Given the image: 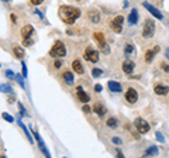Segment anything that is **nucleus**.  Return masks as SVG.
<instances>
[{
  "label": "nucleus",
  "mask_w": 169,
  "mask_h": 158,
  "mask_svg": "<svg viewBox=\"0 0 169 158\" xmlns=\"http://www.w3.org/2000/svg\"><path fill=\"white\" fill-rule=\"evenodd\" d=\"M59 17L61 20L65 23V24L70 25L76 21V20L80 17V8L78 7H73V6H69V4H64L59 7V11H58Z\"/></svg>",
  "instance_id": "nucleus-1"
},
{
  "label": "nucleus",
  "mask_w": 169,
  "mask_h": 158,
  "mask_svg": "<svg viewBox=\"0 0 169 158\" xmlns=\"http://www.w3.org/2000/svg\"><path fill=\"white\" fill-rule=\"evenodd\" d=\"M65 55H66V47H65L64 41L56 40L49 50V56H52V58H64Z\"/></svg>",
  "instance_id": "nucleus-2"
},
{
  "label": "nucleus",
  "mask_w": 169,
  "mask_h": 158,
  "mask_svg": "<svg viewBox=\"0 0 169 158\" xmlns=\"http://www.w3.org/2000/svg\"><path fill=\"white\" fill-rule=\"evenodd\" d=\"M93 40L97 42L101 52H104V54L110 52V48H109V45L106 44V38H104V34L101 33V31H95V33H93Z\"/></svg>",
  "instance_id": "nucleus-3"
},
{
  "label": "nucleus",
  "mask_w": 169,
  "mask_h": 158,
  "mask_svg": "<svg viewBox=\"0 0 169 158\" xmlns=\"http://www.w3.org/2000/svg\"><path fill=\"white\" fill-rule=\"evenodd\" d=\"M155 33V21L152 18H146L144 21L142 27V37L144 38H151Z\"/></svg>",
  "instance_id": "nucleus-4"
},
{
  "label": "nucleus",
  "mask_w": 169,
  "mask_h": 158,
  "mask_svg": "<svg viewBox=\"0 0 169 158\" xmlns=\"http://www.w3.org/2000/svg\"><path fill=\"white\" fill-rule=\"evenodd\" d=\"M134 126H135V129H137V131L141 133V134H145V133H148L149 129H151L148 121H145L144 118H141V117L135 118V120H134Z\"/></svg>",
  "instance_id": "nucleus-5"
},
{
  "label": "nucleus",
  "mask_w": 169,
  "mask_h": 158,
  "mask_svg": "<svg viewBox=\"0 0 169 158\" xmlns=\"http://www.w3.org/2000/svg\"><path fill=\"white\" fill-rule=\"evenodd\" d=\"M83 56L86 61L92 62V64H96V62L99 61V51H96L95 48H92V47H87L86 50H84Z\"/></svg>",
  "instance_id": "nucleus-6"
},
{
  "label": "nucleus",
  "mask_w": 169,
  "mask_h": 158,
  "mask_svg": "<svg viewBox=\"0 0 169 158\" xmlns=\"http://www.w3.org/2000/svg\"><path fill=\"white\" fill-rule=\"evenodd\" d=\"M123 21H124V17L121 16V14L115 16L114 18L110 21V27H111V30L114 31V33H121V31H123Z\"/></svg>",
  "instance_id": "nucleus-7"
},
{
  "label": "nucleus",
  "mask_w": 169,
  "mask_h": 158,
  "mask_svg": "<svg viewBox=\"0 0 169 158\" xmlns=\"http://www.w3.org/2000/svg\"><path fill=\"white\" fill-rule=\"evenodd\" d=\"M142 6L146 8V10L149 11V13L152 14V17H155V18H158V20H163V14L161 13L159 10H158L155 6H152V4H149L148 2H144L142 3Z\"/></svg>",
  "instance_id": "nucleus-8"
},
{
  "label": "nucleus",
  "mask_w": 169,
  "mask_h": 158,
  "mask_svg": "<svg viewBox=\"0 0 169 158\" xmlns=\"http://www.w3.org/2000/svg\"><path fill=\"white\" fill-rule=\"evenodd\" d=\"M125 100L128 102L130 104L137 103V100H138V93H137V90H135L134 87H128V89L125 90Z\"/></svg>",
  "instance_id": "nucleus-9"
},
{
  "label": "nucleus",
  "mask_w": 169,
  "mask_h": 158,
  "mask_svg": "<svg viewBox=\"0 0 169 158\" xmlns=\"http://www.w3.org/2000/svg\"><path fill=\"white\" fill-rule=\"evenodd\" d=\"M33 134H34V137H35L37 143H38L39 150H41V151L44 152V155H45V157H48V158H49V157H51V154H49V151H48V150H47V147H45V144H44V141H42V138L39 137V134L35 131V130H33Z\"/></svg>",
  "instance_id": "nucleus-10"
},
{
  "label": "nucleus",
  "mask_w": 169,
  "mask_h": 158,
  "mask_svg": "<svg viewBox=\"0 0 169 158\" xmlns=\"http://www.w3.org/2000/svg\"><path fill=\"white\" fill-rule=\"evenodd\" d=\"M76 97H78L79 102H82V103H87V102L90 100L89 95L84 92L82 86H78V87H76Z\"/></svg>",
  "instance_id": "nucleus-11"
},
{
  "label": "nucleus",
  "mask_w": 169,
  "mask_h": 158,
  "mask_svg": "<svg viewBox=\"0 0 169 158\" xmlns=\"http://www.w3.org/2000/svg\"><path fill=\"white\" fill-rule=\"evenodd\" d=\"M87 18H89L90 23H95V24H97V23H100V11L96 10V8H93V10H89V13H87Z\"/></svg>",
  "instance_id": "nucleus-12"
},
{
  "label": "nucleus",
  "mask_w": 169,
  "mask_h": 158,
  "mask_svg": "<svg viewBox=\"0 0 169 158\" xmlns=\"http://www.w3.org/2000/svg\"><path fill=\"white\" fill-rule=\"evenodd\" d=\"M11 52H13V56L17 59H23L25 56V52H24V48L20 47V45L14 44L13 47H11Z\"/></svg>",
  "instance_id": "nucleus-13"
},
{
  "label": "nucleus",
  "mask_w": 169,
  "mask_h": 158,
  "mask_svg": "<svg viewBox=\"0 0 169 158\" xmlns=\"http://www.w3.org/2000/svg\"><path fill=\"white\" fill-rule=\"evenodd\" d=\"M134 68H135V64H134L132 61H130V59H127V61L123 62V72L125 73V75L131 76V73H132V71H134Z\"/></svg>",
  "instance_id": "nucleus-14"
},
{
  "label": "nucleus",
  "mask_w": 169,
  "mask_h": 158,
  "mask_svg": "<svg viewBox=\"0 0 169 158\" xmlns=\"http://www.w3.org/2000/svg\"><path fill=\"white\" fill-rule=\"evenodd\" d=\"M107 87H109L113 93H120L121 90H123L121 83H120V82H117V81H109V82H107Z\"/></svg>",
  "instance_id": "nucleus-15"
},
{
  "label": "nucleus",
  "mask_w": 169,
  "mask_h": 158,
  "mask_svg": "<svg viewBox=\"0 0 169 158\" xmlns=\"http://www.w3.org/2000/svg\"><path fill=\"white\" fill-rule=\"evenodd\" d=\"M34 27L31 24H25L24 27L21 28V31H20V33H21V37L23 38H28V37H33V34H34Z\"/></svg>",
  "instance_id": "nucleus-16"
},
{
  "label": "nucleus",
  "mask_w": 169,
  "mask_h": 158,
  "mask_svg": "<svg viewBox=\"0 0 169 158\" xmlns=\"http://www.w3.org/2000/svg\"><path fill=\"white\" fill-rule=\"evenodd\" d=\"M72 69H73V72H76L78 75H83L84 73V68L79 59H73L72 61Z\"/></svg>",
  "instance_id": "nucleus-17"
},
{
  "label": "nucleus",
  "mask_w": 169,
  "mask_h": 158,
  "mask_svg": "<svg viewBox=\"0 0 169 158\" xmlns=\"http://www.w3.org/2000/svg\"><path fill=\"white\" fill-rule=\"evenodd\" d=\"M138 10L137 8H131V11H130L128 14V24L130 25H135L138 23Z\"/></svg>",
  "instance_id": "nucleus-18"
},
{
  "label": "nucleus",
  "mask_w": 169,
  "mask_h": 158,
  "mask_svg": "<svg viewBox=\"0 0 169 158\" xmlns=\"http://www.w3.org/2000/svg\"><path fill=\"white\" fill-rule=\"evenodd\" d=\"M154 92L156 93V95H159V96H165L166 93L169 92V87L166 86V85H161V83H158V85H155Z\"/></svg>",
  "instance_id": "nucleus-19"
},
{
  "label": "nucleus",
  "mask_w": 169,
  "mask_h": 158,
  "mask_svg": "<svg viewBox=\"0 0 169 158\" xmlns=\"http://www.w3.org/2000/svg\"><path fill=\"white\" fill-rule=\"evenodd\" d=\"M62 79H64V82L66 85H73V82H75L73 73L70 72V71H64V72H62Z\"/></svg>",
  "instance_id": "nucleus-20"
},
{
  "label": "nucleus",
  "mask_w": 169,
  "mask_h": 158,
  "mask_svg": "<svg viewBox=\"0 0 169 158\" xmlns=\"http://www.w3.org/2000/svg\"><path fill=\"white\" fill-rule=\"evenodd\" d=\"M93 112H95L97 116H100V117H103V116L106 114L107 109H106V107H104L101 103H96L95 106H93Z\"/></svg>",
  "instance_id": "nucleus-21"
},
{
  "label": "nucleus",
  "mask_w": 169,
  "mask_h": 158,
  "mask_svg": "<svg viewBox=\"0 0 169 158\" xmlns=\"http://www.w3.org/2000/svg\"><path fill=\"white\" fill-rule=\"evenodd\" d=\"M17 123H18V126H20V127H21V129H23V131H24L25 137H27V138H28V141H30V143H31V144H33V143H34V138H33V135H31V133H30V131H28V129H27V127H25V124H24V123H23V121H21V120H20V118H18V120H17Z\"/></svg>",
  "instance_id": "nucleus-22"
},
{
  "label": "nucleus",
  "mask_w": 169,
  "mask_h": 158,
  "mask_svg": "<svg viewBox=\"0 0 169 158\" xmlns=\"http://www.w3.org/2000/svg\"><path fill=\"white\" fill-rule=\"evenodd\" d=\"M0 92H3V93H8V95H13L14 90H13V87H11L10 85L2 83V85H0Z\"/></svg>",
  "instance_id": "nucleus-23"
},
{
  "label": "nucleus",
  "mask_w": 169,
  "mask_h": 158,
  "mask_svg": "<svg viewBox=\"0 0 169 158\" xmlns=\"http://www.w3.org/2000/svg\"><path fill=\"white\" fill-rule=\"evenodd\" d=\"M106 124H107V127H110V129H115V127L118 126V120L115 117H109L106 121Z\"/></svg>",
  "instance_id": "nucleus-24"
},
{
  "label": "nucleus",
  "mask_w": 169,
  "mask_h": 158,
  "mask_svg": "<svg viewBox=\"0 0 169 158\" xmlns=\"http://www.w3.org/2000/svg\"><path fill=\"white\" fill-rule=\"evenodd\" d=\"M158 147L156 145H152V147H149V148H146V151H145V157H151V155H158Z\"/></svg>",
  "instance_id": "nucleus-25"
},
{
  "label": "nucleus",
  "mask_w": 169,
  "mask_h": 158,
  "mask_svg": "<svg viewBox=\"0 0 169 158\" xmlns=\"http://www.w3.org/2000/svg\"><path fill=\"white\" fill-rule=\"evenodd\" d=\"M132 52H134V45H132V42H127V44H125V48H124V55H125V56H130Z\"/></svg>",
  "instance_id": "nucleus-26"
},
{
  "label": "nucleus",
  "mask_w": 169,
  "mask_h": 158,
  "mask_svg": "<svg viewBox=\"0 0 169 158\" xmlns=\"http://www.w3.org/2000/svg\"><path fill=\"white\" fill-rule=\"evenodd\" d=\"M154 56H155V52H154V50H148L145 52V56H144V59H145V62L146 64H149V62L154 59Z\"/></svg>",
  "instance_id": "nucleus-27"
},
{
  "label": "nucleus",
  "mask_w": 169,
  "mask_h": 158,
  "mask_svg": "<svg viewBox=\"0 0 169 158\" xmlns=\"http://www.w3.org/2000/svg\"><path fill=\"white\" fill-rule=\"evenodd\" d=\"M14 79H16L17 83H18L20 86L23 87V89H24V87H25V85H24V79H25V78H24V76H23V75H18V73H17V75L14 76Z\"/></svg>",
  "instance_id": "nucleus-28"
},
{
  "label": "nucleus",
  "mask_w": 169,
  "mask_h": 158,
  "mask_svg": "<svg viewBox=\"0 0 169 158\" xmlns=\"http://www.w3.org/2000/svg\"><path fill=\"white\" fill-rule=\"evenodd\" d=\"M17 106H18V109H20V114H21L23 117H25V116H28L27 110H25V107L23 106V103H21V102H17Z\"/></svg>",
  "instance_id": "nucleus-29"
},
{
  "label": "nucleus",
  "mask_w": 169,
  "mask_h": 158,
  "mask_svg": "<svg viewBox=\"0 0 169 158\" xmlns=\"http://www.w3.org/2000/svg\"><path fill=\"white\" fill-rule=\"evenodd\" d=\"M33 44H34V40L31 38V37H28V38H23V45H24V47H31Z\"/></svg>",
  "instance_id": "nucleus-30"
},
{
  "label": "nucleus",
  "mask_w": 169,
  "mask_h": 158,
  "mask_svg": "<svg viewBox=\"0 0 169 158\" xmlns=\"http://www.w3.org/2000/svg\"><path fill=\"white\" fill-rule=\"evenodd\" d=\"M101 73H103V71L99 69V68H93V69H92L93 78H99V76H101Z\"/></svg>",
  "instance_id": "nucleus-31"
},
{
  "label": "nucleus",
  "mask_w": 169,
  "mask_h": 158,
  "mask_svg": "<svg viewBox=\"0 0 169 158\" xmlns=\"http://www.w3.org/2000/svg\"><path fill=\"white\" fill-rule=\"evenodd\" d=\"M2 117L4 118L6 121H8V123H14V117H13V116H10L8 113H6V112H4V113L2 114Z\"/></svg>",
  "instance_id": "nucleus-32"
},
{
  "label": "nucleus",
  "mask_w": 169,
  "mask_h": 158,
  "mask_svg": "<svg viewBox=\"0 0 169 158\" xmlns=\"http://www.w3.org/2000/svg\"><path fill=\"white\" fill-rule=\"evenodd\" d=\"M4 75L7 76L8 79H14V76H16V73H14V72H13V71H11V69H6Z\"/></svg>",
  "instance_id": "nucleus-33"
},
{
  "label": "nucleus",
  "mask_w": 169,
  "mask_h": 158,
  "mask_svg": "<svg viewBox=\"0 0 169 158\" xmlns=\"http://www.w3.org/2000/svg\"><path fill=\"white\" fill-rule=\"evenodd\" d=\"M21 68H23V76L27 78V65H25L24 61H21Z\"/></svg>",
  "instance_id": "nucleus-34"
},
{
  "label": "nucleus",
  "mask_w": 169,
  "mask_h": 158,
  "mask_svg": "<svg viewBox=\"0 0 169 158\" xmlns=\"http://www.w3.org/2000/svg\"><path fill=\"white\" fill-rule=\"evenodd\" d=\"M155 135H156V140L159 141V143H163V141H165V138L162 137V134H161L159 131H156V133H155Z\"/></svg>",
  "instance_id": "nucleus-35"
},
{
  "label": "nucleus",
  "mask_w": 169,
  "mask_h": 158,
  "mask_svg": "<svg viewBox=\"0 0 169 158\" xmlns=\"http://www.w3.org/2000/svg\"><path fill=\"white\" fill-rule=\"evenodd\" d=\"M161 68H162V71H165V72H169V64H166V62H162V64H161Z\"/></svg>",
  "instance_id": "nucleus-36"
},
{
  "label": "nucleus",
  "mask_w": 169,
  "mask_h": 158,
  "mask_svg": "<svg viewBox=\"0 0 169 158\" xmlns=\"http://www.w3.org/2000/svg\"><path fill=\"white\" fill-rule=\"evenodd\" d=\"M82 112H83V113H86V114H87V113H90V107L87 106L86 103H84V104H83V107H82Z\"/></svg>",
  "instance_id": "nucleus-37"
},
{
  "label": "nucleus",
  "mask_w": 169,
  "mask_h": 158,
  "mask_svg": "<svg viewBox=\"0 0 169 158\" xmlns=\"http://www.w3.org/2000/svg\"><path fill=\"white\" fill-rule=\"evenodd\" d=\"M42 2H44V0H30V3H31L33 6H39Z\"/></svg>",
  "instance_id": "nucleus-38"
},
{
  "label": "nucleus",
  "mask_w": 169,
  "mask_h": 158,
  "mask_svg": "<svg viewBox=\"0 0 169 158\" xmlns=\"http://www.w3.org/2000/svg\"><path fill=\"white\" fill-rule=\"evenodd\" d=\"M54 66H55L56 69H59V68L62 66V61H59V59H56V61H55V64H54Z\"/></svg>",
  "instance_id": "nucleus-39"
},
{
  "label": "nucleus",
  "mask_w": 169,
  "mask_h": 158,
  "mask_svg": "<svg viewBox=\"0 0 169 158\" xmlns=\"http://www.w3.org/2000/svg\"><path fill=\"white\" fill-rule=\"evenodd\" d=\"M111 141H113L114 144H121V138H118V137H113Z\"/></svg>",
  "instance_id": "nucleus-40"
},
{
  "label": "nucleus",
  "mask_w": 169,
  "mask_h": 158,
  "mask_svg": "<svg viewBox=\"0 0 169 158\" xmlns=\"http://www.w3.org/2000/svg\"><path fill=\"white\" fill-rule=\"evenodd\" d=\"M7 102H8L10 104H11V103H14V102H16V97H14V96H10V97L7 99Z\"/></svg>",
  "instance_id": "nucleus-41"
},
{
  "label": "nucleus",
  "mask_w": 169,
  "mask_h": 158,
  "mask_svg": "<svg viewBox=\"0 0 169 158\" xmlns=\"http://www.w3.org/2000/svg\"><path fill=\"white\" fill-rule=\"evenodd\" d=\"M95 90H96V92H101V85H96V86H95Z\"/></svg>",
  "instance_id": "nucleus-42"
},
{
  "label": "nucleus",
  "mask_w": 169,
  "mask_h": 158,
  "mask_svg": "<svg viewBox=\"0 0 169 158\" xmlns=\"http://www.w3.org/2000/svg\"><path fill=\"white\" fill-rule=\"evenodd\" d=\"M165 56H166V59H169V48H166V51H165Z\"/></svg>",
  "instance_id": "nucleus-43"
},
{
  "label": "nucleus",
  "mask_w": 169,
  "mask_h": 158,
  "mask_svg": "<svg viewBox=\"0 0 169 158\" xmlns=\"http://www.w3.org/2000/svg\"><path fill=\"white\" fill-rule=\"evenodd\" d=\"M11 21L16 23V16H14V14H11Z\"/></svg>",
  "instance_id": "nucleus-44"
},
{
  "label": "nucleus",
  "mask_w": 169,
  "mask_h": 158,
  "mask_svg": "<svg viewBox=\"0 0 169 158\" xmlns=\"http://www.w3.org/2000/svg\"><path fill=\"white\" fill-rule=\"evenodd\" d=\"M117 155H118V157H123V152H121L120 150H117Z\"/></svg>",
  "instance_id": "nucleus-45"
},
{
  "label": "nucleus",
  "mask_w": 169,
  "mask_h": 158,
  "mask_svg": "<svg viewBox=\"0 0 169 158\" xmlns=\"http://www.w3.org/2000/svg\"><path fill=\"white\" fill-rule=\"evenodd\" d=\"M158 51H159V47H155V48H154V52H155V54H156V52H158Z\"/></svg>",
  "instance_id": "nucleus-46"
},
{
  "label": "nucleus",
  "mask_w": 169,
  "mask_h": 158,
  "mask_svg": "<svg viewBox=\"0 0 169 158\" xmlns=\"http://www.w3.org/2000/svg\"><path fill=\"white\" fill-rule=\"evenodd\" d=\"M2 2H7V0H2Z\"/></svg>",
  "instance_id": "nucleus-47"
},
{
  "label": "nucleus",
  "mask_w": 169,
  "mask_h": 158,
  "mask_svg": "<svg viewBox=\"0 0 169 158\" xmlns=\"http://www.w3.org/2000/svg\"><path fill=\"white\" fill-rule=\"evenodd\" d=\"M76 2H80V0H76Z\"/></svg>",
  "instance_id": "nucleus-48"
},
{
  "label": "nucleus",
  "mask_w": 169,
  "mask_h": 158,
  "mask_svg": "<svg viewBox=\"0 0 169 158\" xmlns=\"http://www.w3.org/2000/svg\"><path fill=\"white\" fill-rule=\"evenodd\" d=\"M0 66H2V65H0Z\"/></svg>",
  "instance_id": "nucleus-49"
}]
</instances>
